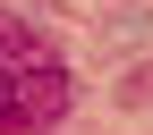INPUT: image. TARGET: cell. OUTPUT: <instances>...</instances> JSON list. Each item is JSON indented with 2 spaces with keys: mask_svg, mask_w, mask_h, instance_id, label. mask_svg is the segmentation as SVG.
Here are the masks:
<instances>
[{
  "mask_svg": "<svg viewBox=\"0 0 153 135\" xmlns=\"http://www.w3.org/2000/svg\"><path fill=\"white\" fill-rule=\"evenodd\" d=\"M76 85H68V59L43 26L0 9V135H51L68 118Z\"/></svg>",
  "mask_w": 153,
  "mask_h": 135,
  "instance_id": "1",
  "label": "cell"
}]
</instances>
